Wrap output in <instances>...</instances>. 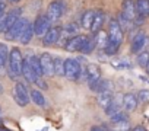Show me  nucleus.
Wrapping results in <instances>:
<instances>
[{
	"label": "nucleus",
	"instance_id": "f257e3e1",
	"mask_svg": "<svg viewBox=\"0 0 149 131\" xmlns=\"http://www.w3.org/2000/svg\"><path fill=\"white\" fill-rule=\"evenodd\" d=\"M24 55L22 51L18 47L10 48L9 51V60H8V74L10 79H16L22 74V64H24Z\"/></svg>",
	"mask_w": 149,
	"mask_h": 131
},
{
	"label": "nucleus",
	"instance_id": "f03ea898",
	"mask_svg": "<svg viewBox=\"0 0 149 131\" xmlns=\"http://www.w3.org/2000/svg\"><path fill=\"white\" fill-rule=\"evenodd\" d=\"M82 72V64L76 58H67L64 60V77L73 82H79Z\"/></svg>",
	"mask_w": 149,
	"mask_h": 131
},
{
	"label": "nucleus",
	"instance_id": "7ed1b4c3",
	"mask_svg": "<svg viewBox=\"0 0 149 131\" xmlns=\"http://www.w3.org/2000/svg\"><path fill=\"white\" fill-rule=\"evenodd\" d=\"M13 99L19 106H26L31 102V96H29V90L28 86L22 82H16L15 88H13Z\"/></svg>",
	"mask_w": 149,
	"mask_h": 131
},
{
	"label": "nucleus",
	"instance_id": "20e7f679",
	"mask_svg": "<svg viewBox=\"0 0 149 131\" xmlns=\"http://www.w3.org/2000/svg\"><path fill=\"white\" fill-rule=\"evenodd\" d=\"M66 8H67V5L64 3V0H53V2L48 5V9H47L45 15L50 19V22H56L64 15Z\"/></svg>",
	"mask_w": 149,
	"mask_h": 131
},
{
	"label": "nucleus",
	"instance_id": "39448f33",
	"mask_svg": "<svg viewBox=\"0 0 149 131\" xmlns=\"http://www.w3.org/2000/svg\"><path fill=\"white\" fill-rule=\"evenodd\" d=\"M149 44V38L142 32V31H134L133 37H132V42H130V51L133 54H139L143 51V48Z\"/></svg>",
	"mask_w": 149,
	"mask_h": 131
},
{
	"label": "nucleus",
	"instance_id": "423d86ee",
	"mask_svg": "<svg viewBox=\"0 0 149 131\" xmlns=\"http://www.w3.org/2000/svg\"><path fill=\"white\" fill-rule=\"evenodd\" d=\"M107 34H108V41L110 42H114V44H120L121 45L124 32H123L121 26L118 25L117 19H111L108 22V31H107Z\"/></svg>",
	"mask_w": 149,
	"mask_h": 131
},
{
	"label": "nucleus",
	"instance_id": "0eeeda50",
	"mask_svg": "<svg viewBox=\"0 0 149 131\" xmlns=\"http://www.w3.org/2000/svg\"><path fill=\"white\" fill-rule=\"evenodd\" d=\"M28 23H29L28 19L19 18V19L16 21V23H15L8 32H5V38H6L8 41H16V39H19V37L22 35V32H24V29L26 28Z\"/></svg>",
	"mask_w": 149,
	"mask_h": 131
},
{
	"label": "nucleus",
	"instance_id": "6e6552de",
	"mask_svg": "<svg viewBox=\"0 0 149 131\" xmlns=\"http://www.w3.org/2000/svg\"><path fill=\"white\" fill-rule=\"evenodd\" d=\"M89 37L86 35H76V37H73V38H69L66 39V44L63 45L66 51H70V52H74V51H81L84 50L86 41H88Z\"/></svg>",
	"mask_w": 149,
	"mask_h": 131
},
{
	"label": "nucleus",
	"instance_id": "1a4fd4ad",
	"mask_svg": "<svg viewBox=\"0 0 149 131\" xmlns=\"http://www.w3.org/2000/svg\"><path fill=\"white\" fill-rule=\"evenodd\" d=\"M32 26H34V34L37 37H44L48 32V29L51 28V22L47 18V15H38L35 18Z\"/></svg>",
	"mask_w": 149,
	"mask_h": 131
},
{
	"label": "nucleus",
	"instance_id": "9d476101",
	"mask_svg": "<svg viewBox=\"0 0 149 131\" xmlns=\"http://www.w3.org/2000/svg\"><path fill=\"white\" fill-rule=\"evenodd\" d=\"M40 58V64L42 69V76L45 77H53L54 74V58L48 54V52H42L38 55Z\"/></svg>",
	"mask_w": 149,
	"mask_h": 131
},
{
	"label": "nucleus",
	"instance_id": "9b49d317",
	"mask_svg": "<svg viewBox=\"0 0 149 131\" xmlns=\"http://www.w3.org/2000/svg\"><path fill=\"white\" fill-rule=\"evenodd\" d=\"M86 73H88V77H86V83L91 88H94L100 80H102V73H101V69H100V66L97 64H88V67H86Z\"/></svg>",
	"mask_w": 149,
	"mask_h": 131
},
{
	"label": "nucleus",
	"instance_id": "f8f14e48",
	"mask_svg": "<svg viewBox=\"0 0 149 131\" xmlns=\"http://www.w3.org/2000/svg\"><path fill=\"white\" fill-rule=\"evenodd\" d=\"M60 37H61V28L60 26H51L48 29V32L42 37V45H47V47L56 45L60 41Z\"/></svg>",
	"mask_w": 149,
	"mask_h": 131
},
{
	"label": "nucleus",
	"instance_id": "ddd939ff",
	"mask_svg": "<svg viewBox=\"0 0 149 131\" xmlns=\"http://www.w3.org/2000/svg\"><path fill=\"white\" fill-rule=\"evenodd\" d=\"M22 77H24L28 83H37V80L41 79V77H38V74L35 73V70L31 67V64H29V61L26 60V57L24 58V64H22Z\"/></svg>",
	"mask_w": 149,
	"mask_h": 131
},
{
	"label": "nucleus",
	"instance_id": "4468645a",
	"mask_svg": "<svg viewBox=\"0 0 149 131\" xmlns=\"http://www.w3.org/2000/svg\"><path fill=\"white\" fill-rule=\"evenodd\" d=\"M123 98H124V95H123V93H116V95L113 96L111 105H110V108L105 111V114H107L108 117H111L114 112H117V111L123 109Z\"/></svg>",
	"mask_w": 149,
	"mask_h": 131
},
{
	"label": "nucleus",
	"instance_id": "2eb2a0df",
	"mask_svg": "<svg viewBox=\"0 0 149 131\" xmlns=\"http://www.w3.org/2000/svg\"><path fill=\"white\" fill-rule=\"evenodd\" d=\"M137 103H139V101H137L134 93H126L124 95V98H123V109L126 112H133L137 108Z\"/></svg>",
	"mask_w": 149,
	"mask_h": 131
},
{
	"label": "nucleus",
	"instance_id": "dca6fc26",
	"mask_svg": "<svg viewBox=\"0 0 149 131\" xmlns=\"http://www.w3.org/2000/svg\"><path fill=\"white\" fill-rule=\"evenodd\" d=\"M104 22H105V13H104L102 10H97V12H95L94 22H92V26H91V32H92V35H97V34L102 29Z\"/></svg>",
	"mask_w": 149,
	"mask_h": 131
},
{
	"label": "nucleus",
	"instance_id": "f3484780",
	"mask_svg": "<svg viewBox=\"0 0 149 131\" xmlns=\"http://www.w3.org/2000/svg\"><path fill=\"white\" fill-rule=\"evenodd\" d=\"M95 12H97V10L88 9V10H85V12L82 13V16H81V19H79L82 28H85V29H91L92 22H94V18H95Z\"/></svg>",
	"mask_w": 149,
	"mask_h": 131
},
{
	"label": "nucleus",
	"instance_id": "a211bd4d",
	"mask_svg": "<svg viewBox=\"0 0 149 131\" xmlns=\"http://www.w3.org/2000/svg\"><path fill=\"white\" fill-rule=\"evenodd\" d=\"M121 8H123V13H124L129 19H132V22H133L134 18L137 16V15H136V6H134V2H133V0H123Z\"/></svg>",
	"mask_w": 149,
	"mask_h": 131
},
{
	"label": "nucleus",
	"instance_id": "6ab92c4d",
	"mask_svg": "<svg viewBox=\"0 0 149 131\" xmlns=\"http://www.w3.org/2000/svg\"><path fill=\"white\" fill-rule=\"evenodd\" d=\"M29 96H31V101L37 106H40V108H45L47 106V99H45V96L38 89H31L29 90Z\"/></svg>",
	"mask_w": 149,
	"mask_h": 131
},
{
	"label": "nucleus",
	"instance_id": "aec40b11",
	"mask_svg": "<svg viewBox=\"0 0 149 131\" xmlns=\"http://www.w3.org/2000/svg\"><path fill=\"white\" fill-rule=\"evenodd\" d=\"M134 6H136V15L142 18L149 16V0H136Z\"/></svg>",
	"mask_w": 149,
	"mask_h": 131
},
{
	"label": "nucleus",
	"instance_id": "412c9836",
	"mask_svg": "<svg viewBox=\"0 0 149 131\" xmlns=\"http://www.w3.org/2000/svg\"><path fill=\"white\" fill-rule=\"evenodd\" d=\"M78 32H79V23H76V22H70V23H67L64 28H61V35L64 34V37H66L67 39L79 35Z\"/></svg>",
	"mask_w": 149,
	"mask_h": 131
},
{
	"label": "nucleus",
	"instance_id": "4be33fe9",
	"mask_svg": "<svg viewBox=\"0 0 149 131\" xmlns=\"http://www.w3.org/2000/svg\"><path fill=\"white\" fill-rule=\"evenodd\" d=\"M9 48L6 44L0 42V73L5 70V67H8V60H9Z\"/></svg>",
	"mask_w": 149,
	"mask_h": 131
},
{
	"label": "nucleus",
	"instance_id": "5701e85b",
	"mask_svg": "<svg viewBox=\"0 0 149 131\" xmlns=\"http://www.w3.org/2000/svg\"><path fill=\"white\" fill-rule=\"evenodd\" d=\"M34 35H35V34H34V26H32V23L29 22V23L26 25V28L24 29L22 35L19 37V41H21V44H24V45L29 44V42L32 41V37H34Z\"/></svg>",
	"mask_w": 149,
	"mask_h": 131
},
{
	"label": "nucleus",
	"instance_id": "b1692460",
	"mask_svg": "<svg viewBox=\"0 0 149 131\" xmlns=\"http://www.w3.org/2000/svg\"><path fill=\"white\" fill-rule=\"evenodd\" d=\"M111 101H113V93L111 92H102V93H98V103L100 106L107 111L111 105Z\"/></svg>",
	"mask_w": 149,
	"mask_h": 131
},
{
	"label": "nucleus",
	"instance_id": "393cba45",
	"mask_svg": "<svg viewBox=\"0 0 149 131\" xmlns=\"http://www.w3.org/2000/svg\"><path fill=\"white\" fill-rule=\"evenodd\" d=\"M95 41H97V48H102V50H105L107 48V45H108V34L105 32V31H100L97 35H95Z\"/></svg>",
	"mask_w": 149,
	"mask_h": 131
},
{
	"label": "nucleus",
	"instance_id": "a878e982",
	"mask_svg": "<svg viewBox=\"0 0 149 131\" xmlns=\"http://www.w3.org/2000/svg\"><path fill=\"white\" fill-rule=\"evenodd\" d=\"M117 22H118V25L121 26L123 32H124V31H132V28H133V22H132V19H129V18H127L123 12L118 15Z\"/></svg>",
	"mask_w": 149,
	"mask_h": 131
},
{
	"label": "nucleus",
	"instance_id": "bb28decb",
	"mask_svg": "<svg viewBox=\"0 0 149 131\" xmlns=\"http://www.w3.org/2000/svg\"><path fill=\"white\" fill-rule=\"evenodd\" d=\"M54 74L64 77V60L61 57H56L54 58Z\"/></svg>",
	"mask_w": 149,
	"mask_h": 131
},
{
	"label": "nucleus",
	"instance_id": "cd10ccee",
	"mask_svg": "<svg viewBox=\"0 0 149 131\" xmlns=\"http://www.w3.org/2000/svg\"><path fill=\"white\" fill-rule=\"evenodd\" d=\"M95 48H97V41H95V35H92L91 38H88V41H86V44H85L82 52H84V54H91Z\"/></svg>",
	"mask_w": 149,
	"mask_h": 131
},
{
	"label": "nucleus",
	"instance_id": "c85d7f7f",
	"mask_svg": "<svg viewBox=\"0 0 149 131\" xmlns=\"http://www.w3.org/2000/svg\"><path fill=\"white\" fill-rule=\"evenodd\" d=\"M149 63V51H142L137 54V64L142 69H146V66Z\"/></svg>",
	"mask_w": 149,
	"mask_h": 131
},
{
	"label": "nucleus",
	"instance_id": "c756f323",
	"mask_svg": "<svg viewBox=\"0 0 149 131\" xmlns=\"http://www.w3.org/2000/svg\"><path fill=\"white\" fill-rule=\"evenodd\" d=\"M110 119H111V122H113V124H116V122H120V121H124V119H127L126 111H124V109H120V111L114 112V114H113V115L110 117Z\"/></svg>",
	"mask_w": 149,
	"mask_h": 131
},
{
	"label": "nucleus",
	"instance_id": "7c9ffc66",
	"mask_svg": "<svg viewBox=\"0 0 149 131\" xmlns=\"http://www.w3.org/2000/svg\"><path fill=\"white\" fill-rule=\"evenodd\" d=\"M113 131H129V121L124 119V121L113 124Z\"/></svg>",
	"mask_w": 149,
	"mask_h": 131
},
{
	"label": "nucleus",
	"instance_id": "2f4dec72",
	"mask_svg": "<svg viewBox=\"0 0 149 131\" xmlns=\"http://www.w3.org/2000/svg\"><path fill=\"white\" fill-rule=\"evenodd\" d=\"M118 48H120V44L108 42V45H107V48H105L104 51H105V54H107V55H114V54H117Z\"/></svg>",
	"mask_w": 149,
	"mask_h": 131
},
{
	"label": "nucleus",
	"instance_id": "473e14b6",
	"mask_svg": "<svg viewBox=\"0 0 149 131\" xmlns=\"http://www.w3.org/2000/svg\"><path fill=\"white\" fill-rule=\"evenodd\" d=\"M139 102H149V89H140L136 95Z\"/></svg>",
	"mask_w": 149,
	"mask_h": 131
},
{
	"label": "nucleus",
	"instance_id": "72a5a7b5",
	"mask_svg": "<svg viewBox=\"0 0 149 131\" xmlns=\"http://www.w3.org/2000/svg\"><path fill=\"white\" fill-rule=\"evenodd\" d=\"M113 67H116V69H130V63L126 61V60H114Z\"/></svg>",
	"mask_w": 149,
	"mask_h": 131
},
{
	"label": "nucleus",
	"instance_id": "f704fd0d",
	"mask_svg": "<svg viewBox=\"0 0 149 131\" xmlns=\"http://www.w3.org/2000/svg\"><path fill=\"white\" fill-rule=\"evenodd\" d=\"M6 15V6L3 2H0V18H3Z\"/></svg>",
	"mask_w": 149,
	"mask_h": 131
},
{
	"label": "nucleus",
	"instance_id": "c9c22d12",
	"mask_svg": "<svg viewBox=\"0 0 149 131\" xmlns=\"http://www.w3.org/2000/svg\"><path fill=\"white\" fill-rule=\"evenodd\" d=\"M132 131H146V128H145V127H142V125H137V127H134Z\"/></svg>",
	"mask_w": 149,
	"mask_h": 131
},
{
	"label": "nucleus",
	"instance_id": "e433bc0d",
	"mask_svg": "<svg viewBox=\"0 0 149 131\" xmlns=\"http://www.w3.org/2000/svg\"><path fill=\"white\" fill-rule=\"evenodd\" d=\"M9 2H10V3H19L21 0H9Z\"/></svg>",
	"mask_w": 149,
	"mask_h": 131
},
{
	"label": "nucleus",
	"instance_id": "4c0bfd02",
	"mask_svg": "<svg viewBox=\"0 0 149 131\" xmlns=\"http://www.w3.org/2000/svg\"><path fill=\"white\" fill-rule=\"evenodd\" d=\"M3 93V86H2V83H0V95Z\"/></svg>",
	"mask_w": 149,
	"mask_h": 131
},
{
	"label": "nucleus",
	"instance_id": "58836bf2",
	"mask_svg": "<svg viewBox=\"0 0 149 131\" xmlns=\"http://www.w3.org/2000/svg\"><path fill=\"white\" fill-rule=\"evenodd\" d=\"M146 72H148V74H149V63H148V66H146V69H145Z\"/></svg>",
	"mask_w": 149,
	"mask_h": 131
},
{
	"label": "nucleus",
	"instance_id": "ea45409f",
	"mask_svg": "<svg viewBox=\"0 0 149 131\" xmlns=\"http://www.w3.org/2000/svg\"><path fill=\"white\" fill-rule=\"evenodd\" d=\"M2 115H3V112H2V108H0V118H2Z\"/></svg>",
	"mask_w": 149,
	"mask_h": 131
},
{
	"label": "nucleus",
	"instance_id": "a19ab883",
	"mask_svg": "<svg viewBox=\"0 0 149 131\" xmlns=\"http://www.w3.org/2000/svg\"><path fill=\"white\" fill-rule=\"evenodd\" d=\"M0 2H3V0H0Z\"/></svg>",
	"mask_w": 149,
	"mask_h": 131
},
{
	"label": "nucleus",
	"instance_id": "79ce46f5",
	"mask_svg": "<svg viewBox=\"0 0 149 131\" xmlns=\"http://www.w3.org/2000/svg\"><path fill=\"white\" fill-rule=\"evenodd\" d=\"M129 131H132V130H129Z\"/></svg>",
	"mask_w": 149,
	"mask_h": 131
}]
</instances>
